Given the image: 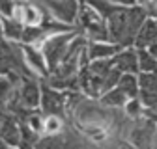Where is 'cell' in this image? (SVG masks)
<instances>
[{"label": "cell", "instance_id": "6da1fadb", "mask_svg": "<svg viewBox=\"0 0 157 149\" xmlns=\"http://www.w3.org/2000/svg\"><path fill=\"white\" fill-rule=\"evenodd\" d=\"M148 19H150V13L146 6H135L133 2H127V0L120 2L114 13L107 19L110 41L124 49H131L136 34Z\"/></svg>", "mask_w": 157, "mask_h": 149}, {"label": "cell", "instance_id": "7a4b0ae2", "mask_svg": "<svg viewBox=\"0 0 157 149\" xmlns=\"http://www.w3.org/2000/svg\"><path fill=\"white\" fill-rule=\"evenodd\" d=\"M77 23L82 30V35L90 43H107V41H110L107 21L90 4H81Z\"/></svg>", "mask_w": 157, "mask_h": 149}, {"label": "cell", "instance_id": "3957f363", "mask_svg": "<svg viewBox=\"0 0 157 149\" xmlns=\"http://www.w3.org/2000/svg\"><path fill=\"white\" fill-rule=\"evenodd\" d=\"M78 34L77 32H66V34H56V35H51L41 43V52L45 56V62L49 65V71L54 73L56 67L60 65L62 58L66 56L71 41L75 39Z\"/></svg>", "mask_w": 157, "mask_h": 149}, {"label": "cell", "instance_id": "277c9868", "mask_svg": "<svg viewBox=\"0 0 157 149\" xmlns=\"http://www.w3.org/2000/svg\"><path fill=\"white\" fill-rule=\"evenodd\" d=\"M157 142V123L140 118L135 119V127L131 130V144L136 149H151Z\"/></svg>", "mask_w": 157, "mask_h": 149}, {"label": "cell", "instance_id": "5b68a950", "mask_svg": "<svg viewBox=\"0 0 157 149\" xmlns=\"http://www.w3.org/2000/svg\"><path fill=\"white\" fill-rule=\"evenodd\" d=\"M43 6L47 8V11L51 13L54 21L62 23L66 26H71L77 21L78 9H81V4H77V2H47Z\"/></svg>", "mask_w": 157, "mask_h": 149}, {"label": "cell", "instance_id": "8992f818", "mask_svg": "<svg viewBox=\"0 0 157 149\" xmlns=\"http://www.w3.org/2000/svg\"><path fill=\"white\" fill-rule=\"evenodd\" d=\"M19 95V104L23 110H34L41 104V88H39L32 78H23L21 86L17 89Z\"/></svg>", "mask_w": 157, "mask_h": 149}, {"label": "cell", "instance_id": "52a82bcc", "mask_svg": "<svg viewBox=\"0 0 157 149\" xmlns=\"http://www.w3.org/2000/svg\"><path fill=\"white\" fill-rule=\"evenodd\" d=\"M64 95L58 89H52L49 84H45L41 88V104H39V108H41L47 116H62L64 114Z\"/></svg>", "mask_w": 157, "mask_h": 149}, {"label": "cell", "instance_id": "ba28073f", "mask_svg": "<svg viewBox=\"0 0 157 149\" xmlns=\"http://www.w3.org/2000/svg\"><path fill=\"white\" fill-rule=\"evenodd\" d=\"M139 99L144 110L157 106V73L155 74L139 73Z\"/></svg>", "mask_w": 157, "mask_h": 149}, {"label": "cell", "instance_id": "9c48e42d", "mask_svg": "<svg viewBox=\"0 0 157 149\" xmlns=\"http://www.w3.org/2000/svg\"><path fill=\"white\" fill-rule=\"evenodd\" d=\"M21 49H23V58H25L28 73H36V74H41V77H51L49 74L51 71H49V65L45 62L41 49H36L32 45H23Z\"/></svg>", "mask_w": 157, "mask_h": 149}, {"label": "cell", "instance_id": "30bf717a", "mask_svg": "<svg viewBox=\"0 0 157 149\" xmlns=\"http://www.w3.org/2000/svg\"><path fill=\"white\" fill-rule=\"evenodd\" d=\"M124 50V47L116 45L112 41L107 43H90L86 47V54H88V60L90 62H101V60H112L114 56H118Z\"/></svg>", "mask_w": 157, "mask_h": 149}, {"label": "cell", "instance_id": "8fae6325", "mask_svg": "<svg viewBox=\"0 0 157 149\" xmlns=\"http://www.w3.org/2000/svg\"><path fill=\"white\" fill-rule=\"evenodd\" d=\"M153 45H157V21H155L153 17H150L148 21L142 24V28L139 30V34H136L133 49H136V50H148Z\"/></svg>", "mask_w": 157, "mask_h": 149}, {"label": "cell", "instance_id": "7c38bea8", "mask_svg": "<svg viewBox=\"0 0 157 149\" xmlns=\"http://www.w3.org/2000/svg\"><path fill=\"white\" fill-rule=\"evenodd\" d=\"M112 65L124 74H139V52L136 49H124L118 56L112 58Z\"/></svg>", "mask_w": 157, "mask_h": 149}, {"label": "cell", "instance_id": "4fadbf2b", "mask_svg": "<svg viewBox=\"0 0 157 149\" xmlns=\"http://www.w3.org/2000/svg\"><path fill=\"white\" fill-rule=\"evenodd\" d=\"M0 138L4 140L8 147L19 149V145H21V123H17L11 118H2L0 119Z\"/></svg>", "mask_w": 157, "mask_h": 149}, {"label": "cell", "instance_id": "5bb4252c", "mask_svg": "<svg viewBox=\"0 0 157 149\" xmlns=\"http://www.w3.org/2000/svg\"><path fill=\"white\" fill-rule=\"evenodd\" d=\"M17 89H19L17 84H15L10 77H6V74H0V108H2V110H8V106H10V103L13 101Z\"/></svg>", "mask_w": 157, "mask_h": 149}, {"label": "cell", "instance_id": "9a60e30c", "mask_svg": "<svg viewBox=\"0 0 157 149\" xmlns=\"http://www.w3.org/2000/svg\"><path fill=\"white\" fill-rule=\"evenodd\" d=\"M2 30H4V39H8V41H21L25 26L19 23L17 19L2 17Z\"/></svg>", "mask_w": 157, "mask_h": 149}, {"label": "cell", "instance_id": "2e32d148", "mask_svg": "<svg viewBox=\"0 0 157 149\" xmlns=\"http://www.w3.org/2000/svg\"><path fill=\"white\" fill-rule=\"evenodd\" d=\"M118 89H122L127 99H139V74H124L120 84L116 86Z\"/></svg>", "mask_w": 157, "mask_h": 149}, {"label": "cell", "instance_id": "e0dca14e", "mask_svg": "<svg viewBox=\"0 0 157 149\" xmlns=\"http://www.w3.org/2000/svg\"><path fill=\"white\" fill-rule=\"evenodd\" d=\"M49 37V34L45 32L43 26H25L23 30V43L25 45H34V43H39V41H45Z\"/></svg>", "mask_w": 157, "mask_h": 149}, {"label": "cell", "instance_id": "ac0fdd59", "mask_svg": "<svg viewBox=\"0 0 157 149\" xmlns=\"http://www.w3.org/2000/svg\"><path fill=\"white\" fill-rule=\"evenodd\" d=\"M139 52V73L155 74L157 73V60L150 54V50H136Z\"/></svg>", "mask_w": 157, "mask_h": 149}, {"label": "cell", "instance_id": "d6986e66", "mask_svg": "<svg viewBox=\"0 0 157 149\" xmlns=\"http://www.w3.org/2000/svg\"><path fill=\"white\" fill-rule=\"evenodd\" d=\"M101 103H103L105 106H112V108H116V106H125V104L129 103V99H127V95H125L122 89L114 88V89L107 91L105 95L101 97Z\"/></svg>", "mask_w": 157, "mask_h": 149}, {"label": "cell", "instance_id": "ffe728a7", "mask_svg": "<svg viewBox=\"0 0 157 149\" xmlns=\"http://www.w3.org/2000/svg\"><path fill=\"white\" fill-rule=\"evenodd\" d=\"M36 149H69V147L60 136H45V138H39Z\"/></svg>", "mask_w": 157, "mask_h": 149}, {"label": "cell", "instance_id": "44dd1931", "mask_svg": "<svg viewBox=\"0 0 157 149\" xmlns=\"http://www.w3.org/2000/svg\"><path fill=\"white\" fill-rule=\"evenodd\" d=\"M125 112H127L129 118H133V121L144 118V106H142L140 99H131V101L125 104Z\"/></svg>", "mask_w": 157, "mask_h": 149}, {"label": "cell", "instance_id": "7402d4cb", "mask_svg": "<svg viewBox=\"0 0 157 149\" xmlns=\"http://www.w3.org/2000/svg\"><path fill=\"white\" fill-rule=\"evenodd\" d=\"M58 130H60V119L54 118V116H49V119L43 125V134H47V136H58Z\"/></svg>", "mask_w": 157, "mask_h": 149}, {"label": "cell", "instance_id": "603a6c76", "mask_svg": "<svg viewBox=\"0 0 157 149\" xmlns=\"http://www.w3.org/2000/svg\"><path fill=\"white\" fill-rule=\"evenodd\" d=\"M148 50H150V54H151V56H153V58H155V60H157V45H153V47H150V49H148Z\"/></svg>", "mask_w": 157, "mask_h": 149}, {"label": "cell", "instance_id": "cb8c5ba5", "mask_svg": "<svg viewBox=\"0 0 157 149\" xmlns=\"http://www.w3.org/2000/svg\"><path fill=\"white\" fill-rule=\"evenodd\" d=\"M4 39V30H2V17H0V43Z\"/></svg>", "mask_w": 157, "mask_h": 149}, {"label": "cell", "instance_id": "d4e9b609", "mask_svg": "<svg viewBox=\"0 0 157 149\" xmlns=\"http://www.w3.org/2000/svg\"><path fill=\"white\" fill-rule=\"evenodd\" d=\"M0 149H10V147L4 144V140H2V138H0Z\"/></svg>", "mask_w": 157, "mask_h": 149}, {"label": "cell", "instance_id": "484cf974", "mask_svg": "<svg viewBox=\"0 0 157 149\" xmlns=\"http://www.w3.org/2000/svg\"><path fill=\"white\" fill-rule=\"evenodd\" d=\"M151 149H157V142H155V145H153V147H151Z\"/></svg>", "mask_w": 157, "mask_h": 149}]
</instances>
